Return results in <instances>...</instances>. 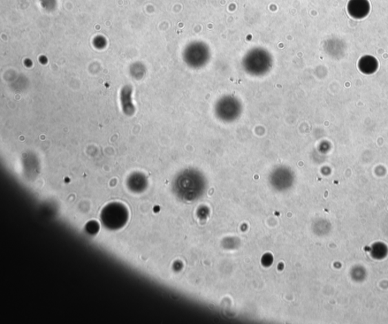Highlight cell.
Wrapping results in <instances>:
<instances>
[{
  "mask_svg": "<svg viewBox=\"0 0 388 324\" xmlns=\"http://www.w3.org/2000/svg\"><path fill=\"white\" fill-rule=\"evenodd\" d=\"M127 219V211L119 204H112L105 208L102 213V221L109 228L123 226Z\"/></svg>",
  "mask_w": 388,
  "mask_h": 324,
  "instance_id": "cell-1",
  "label": "cell"
}]
</instances>
